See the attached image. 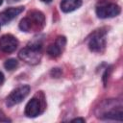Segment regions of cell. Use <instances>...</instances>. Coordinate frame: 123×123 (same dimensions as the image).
<instances>
[{
	"label": "cell",
	"mask_w": 123,
	"mask_h": 123,
	"mask_svg": "<svg viewBox=\"0 0 123 123\" xmlns=\"http://www.w3.org/2000/svg\"><path fill=\"white\" fill-rule=\"evenodd\" d=\"M17 66H18V62L15 59H9L4 62V67L9 71L15 69Z\"/></svg>",
	"instance_id": "8fae6325"
},
{
	"label": "cell",
	"mask_w": 123,
	"mask_h": 123,
	"mask_svg": "<svg viewBox=\"0 0 123 123\" xmlns=\"http://www.w3.org/2000/svg\"><path fill=\"white\" fill-rule=\"evenodd\" d=\"M76 121H80V122H85L86 120H85L84 118H80V117H78V118H75V119H72V122H76Z\"/></svg>",
	"instance_id": "5bb4252c"
},
{
	"label": "cell",
	"mask_w": 123,
	"mask_h": 123,
	"mask_svg": "<svg viewBox=\"0 0 123 123\" xmlns=\"http://www.w3.org/2000/svg\"><path fill=\"white\" fill-rule=\"evenodd\" d=\"M24 11V7H12L9 9H6L5 11L0 12V24H6L15 18L19 13H21Z\"/></svg>",
	"instance_id": "ba28073f"
},
{
	"label": "cell",
	"mask_w": 123,
	"mask_h": 123,
	"mask_svg": "<svg viewBox=\"0 0 123 123\" xmlns=\"http://www.w3.org/2000/svg\"><path fill=\"white\" fill-rule=\"evenodd\" d=\"M10 2H14V1H19V0H9Z\"/></svg>",
	"instance_id": "2e32d148"
},
{
	"label": "cell",
	"mask_w": 123,
	"mask_h": 123,
	"mask_svg": "<svg viewBox=\"0 0 123 123\" xmlns=\"http://www.w3.org/2000/svg\"><path fill=\"white\" fill-rule=\"evenodd\" d=\"M40 1H42V2H44V3H50L52 0H40Z\"/></svg>",
	"instance_id": "9a60e30c"
},
{
	"label": "cell",
	"mask_w": 123,
	"mask_h": 123,
	"mask_svg": "<svg viewBox=\"0 0 123 123\" xmlns=\"http://www.w3.org/2000/svg\"><path fill=\"white\" fill-rule=\"evenodd\" d=\"M106 45L105 34L101 32L95 33L88 41V47L93 52H101Z\"/></svg>",
	"instance_id": "52a82bcc"
},
{
	"label": "cell",
	"mask_w": 123,
	"mask_h": 123,
	"mask_svg": "<svg viewBox=\"0 0 123 123\" xmlns=\"http://www.w3.org/2000/svg\"><path fill=\"white\" fill-rule=\"evenodd\" d=\"M45 17L41 12L32 11L28 13V15L20 20L19 28L24 32H32L38 31L44 25Z\"/></svg>",
	"instance_id": "6da1fadb"
},
{
	"label": "cell",
	"mask_w": 123,
	"mask_h": 123,
	"mask_svg": "<svg viewBox=\"0 0 123 123\" xmlns=\"http://www.w3.org/2000/svg\"><path fill=\"white\" fill-rule=\"evenodd\" d=\"M18 46L17 39L12 35H4L0 37V50L5 53L13 52Z\"/></svg>",
	"instance_id": "8992f818"
},
{
	"label": "cell",
	"mask_w": 123,
	"mask_h": 123,
	"mask_svg": "<svg viewBox=\"0 0 123 123\" xmlns=\"http://www.w3.org/2000/svg\"><path fill=\"white\" fill-rule=\"evenodd\" d=\"M2 3H3V0H0V6L2 5Z\"/></svg>",
	"instance_id": "e0dca14e"
},
{
	"label": "cell",
	"mask_w": 123,
	"mask_h": 123,
	"mask_svg": "<svg viewBox=\"0 0 123 123\" xmlns=\"http://www.w3.org/2000/svg\"><path fill=\"white\" fill-rule=\"evenodd\" d=\"M120 13V7L115 3H106L96 8V14L99 18L114 17Z\"/></svg>",
	"instance_id": "277c9868"
},
{
	"label": "cell",
	"mask_w": 123,
	"mask_h": 123,
	"mask_svg": "<svg viewBox=\"0 0 123 123\" xmlns=\"http://www.w3.org/2000/svg\"><path fill=\"white\" fill-rule=\"evenodd\" d=\"M4 80H5V77H4V74L0 71V86L4 83Z\"/></svg>",
	"instance_id": "4fadbf2b"
},
{
	"label": "cell",
	"mask_w": 123,
	"mask_h": 123,
	"mask_svg": "<svg viewBox=\"0 0 123 123\" xmlns=\"http://www.w3.org/2000/svg\"><path fill=\"white\" fill-rule=\"evenodd\" d=\"M44 109L43 101L39 97H33L25 107V115L28 117H36L39 115Z\"/></svg>",
	"instance_id": "5b68a950"
},
{
	"label": "cell",
	"mask_w": 123,
	"mask_h": 123,
	"mask_svg": "<svg viewBox=\"0 0 123 123\" xmlns=\"http://www.w3.org/2000/svg\"><path fill=\"white\" fill-rule=\"evenodd\" d=\"M82 5V0H62L61 10L63 12H70L79 9Z\"/></svg>",
	"instance_id": "30bf717a"
},
{
	"label": "cell",
	"mask_w": 123,
	"mask_h": 123,
	"mask_svg": "<svg viewBox=\"0 0 123 123\" xmlns=\"http://www.w3.org/2000/svg\"><path fill=\"white\" fill-rule=\"evenodd\" d=\"M2 121H4V122H10L11 119H9L8 117H6L5 114L0 111V122H2Z\"/></svg>",
	"instance_id": "7c38bea8"
},
{
	"label": "cell",
	"mask_w": 123,
	"mask_h": 123,
	"mask_svg": "<svg viewBox=\"0 0 123 123\" xmlns=\"http://www.w3.org/2000/svg\"><path fill=\"white\" fill-rule=\"evenodd\" d=\"M41 44L38 42L31 43L25 48L21 49L18 53V57L23 62L29 64H37L39 62L41 58Z\"/></svg>",
	"instance_id": "7a4b0ae2"
},
{
	"label": "cell",
	"mask_w": 123,
	"mask_h": 123,
	"mask_svg": "<svg viewBox=\"0 0 123 123\" xmlns=\"http://www.w3.org/2000/svg\"><path fill=\"white\" fill-rule=\"evenodd\" d=\"M30 92V86L25 85V86H18L17 88L13 89L9 96L6 99V105L8 107H12L14 105L19 104L23 99H25L27 97V95Z\"/></svg>",
	"instance_id": "3957f363"
},
{
	"label": "cell",
	"mask_w": 123,
	"mask_h": 123,
	"mask_svg": "<svg viewBox=\"0 0 123 123\" xmlns=\"http://www.w3.org/2000/svg\"><path fill=\"white\" fill-rule=\"evenodd\" d=\"M65 43H66V39L64 37H62V36L58 37L55 43H52L47 47V54L52 58L59 57L61 55L63 47L65 46Z\"/></svg>",
	"instance_id": "9c48e42d"
}]
</instances>
